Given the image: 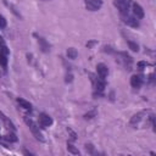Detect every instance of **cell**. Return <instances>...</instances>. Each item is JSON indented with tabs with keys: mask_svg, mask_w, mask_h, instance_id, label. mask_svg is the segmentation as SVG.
Returning a JSON list of instances; mask_svg holds the SVG:
<instances>
[{
	"mask_svg": "<svg viewBox=\"0 0 156 156\" xmlns=\"http://www.w3.org/2000/svg\"><path fill=\"white\" fill-rule=\"evenodd\" d=\"M95 44H98V41H96V40H90L89 43H87V46H88V49H91V48H93V45H95Z\"/></svg>",
	"mask_w": 156,
	"mask_h": 156,
	"instance_id": "cell-28",
	"label": "cell"
},
{
	"mask_svg": "<svg viewBox=\"0 0 156 156\" xmlns=\"http://www.w3.org/2000/svg\"><path fill=\"white\" fill-rule=\"evenodd\" d=\"M147 112H149V111H140V112L133 115V117H132L130 121H129V124H130L133 128H136V127L141 123V121L144 119V117L146 116Z\"/></svg>",
	"mask_w": 156,
	"mask_h": 156,
	"instance_id": "cell-2",
	"label": "cell"
},
{
	"mask_svg": "<svg viewBox=\"0 0 156 156\" xmlns=\"http://www.w3.org/2000/svg\"><path fill=\"white\" fill-rule=\"evenodd\" d=\"M0 118H1V121H2L4 124H5V127H6L9 130H12V132L16 130V127H15V124L12 123V121H11L4 112H1V111H0Z\"/></svg>",
	"mask_w": 156,
	"mask_h": 156,
	"instance_id": "cell-10",
	"label": "cell"
},
{
	"mask_svg": "<svg viewBox=\"0 0 156 156\" xmlns=\"http://www.w3.org/2000/svg\"><path fill=\"white\" fill-rule=\"evenodd\" d=\"M122 20H123V22H124L127 26H130V27H133V28H138V27H139V21H138V18L134 17V16L124 15V16H122Z\"/></svg>",
	"mask_w": 156,
	"mask_h": 156,
	"instance_id": "cell-7",
	"label": "cell"
},
{
	"mask_svg": "<svg viewBox=\"0 0 156 156\" xmlns=\"http://www.w3.org/2000/svg\"><path fill=\"white\" fill-rule=\"evenodd\" d=\"M2 139L6 140V141H10V143H16V141H17V136H16L15 132H12V130H11L10 133L5 134V135L2 136Z\"/></svg>",
	"mask_w": 156,
	"mask_h": 156,
	"instance_id": "cell-14",
	"label": "cell"
},
{
	"mask_svg": "<svg viewBox=\"0 0 156 156\" xmlns=\"http://www.w3.org/2000/svg\"><path fill=\"white\" fill-rule=\"evenodd\" d=\"M37 39H38V44H39V46H40V50H41L43 52H49L51 46H50V44L46 41V39L43 38V37H38V35H37Z\"/></svg>",
	"mask_w": 156,
	"mask_h": 156,
	"instance_id": "cell-11",
	"label": "cell"
},
{
	"mask_svg": "<svg viewBox=\"0 0 156 156\" xmlns=\"http://www.w3.org/2000/svg\"><path fill=\"white\" fill-rule=\"evenodd\" d=\"M9 49H7V45L5 44L4 39L0 38V55H5V56H9Z\"/></svg>",
	"mask_w": 156,
	"mask_h": 156,
	"instance_id": "cell-15",
	"label": "cell"
},
{
	"mask_svg": "<svg viewBox=\"0 0 156 156\" xmlns=\"http://www.w3.org/2000/svg\"><path fill=\"white\" fill-rule=\"evenodd\" d=\"M143 83H144L143 76H140V74H133V76L130 77V85H132V88H134V89H140L141 85H143Z\"/></svg>",
	"mask_w": 156,
	"mask_h": 156,
	"instance_id": "cell-6",
	"label": "cell"
},
{
	"mask_svg": "<svg viewBox=\"0 0 156 156\" xmlns=\"http://www.w3.org/2000/svg\"><path fill=\"white\" fill-rule=\"evenodd\" d=\"M126 41H127L128 48H129L132 51H139V45H138L135 41H133V40H130V39H127Z\"/></svg>",
	"mask_w": 156,
	"mask_h": 156,
	"instance_id": "cell-17",
	"label": "cell"
},
{
	"mask_svg": "<svg viewBox=\"0 0 156 156\" xmlns=\"http://www.w3.org/2000/svg\"><path fill=\"white\" fill-rule=\"evenodd\" d=\"M66 54H67V57L71 58V60H74L78 56V51L74 48H68L67 51H66Z\"/></svg>",
	"mask_w": 156,
	"mask_h": 156,
	"instance_id": "cell-16",
	"label": "cell"
},
{
	"mask_svg": "<svg viewBox=\"0 0 156 156\" xmlns=\"http://www.w3.org/2000/svg\"><path fill=\"white\" fill-rule=\"evenodd\" d=\"M67 150H68V152H71L73 155H79V150L72 143H67Z\"/></svg>",
	"mask_w": 156,
	"mask_h": 156,
	"instance_id": "cell-18",
	"label": "cell"
},
{
	"mask_svg": "<svg viewBox=\"0 0 156 156\" xmlns=\"http://www.w3.org/2000/svg\"><path fill=\"white\" fill-rule=\"evenodd\" d=\"M17 104L20 105V107H22L23 110H27V111H29V112L33 110L32 104H30L29 101H27V100L22 99V98H17Z\"/></svg>",
	"mask_w": 156,
	"mask_h": 156,
	"instance_id": "cell-12",
	"label": "cell"
},
{
	"mask_svg": "<svg viewBox=\"0 0 156 156\" xmlns=\"http://www.w3.org/2000/svg\"><path fill=\"white\" fill-rule=\"evenodd\" d=\"M23 154H24V155H33L32 152H29V151H27V150H23Z\"/></svg>",
	"mask_w": 156,
	"mask_h": 156,
	"instance_id": "cell-29",
	"label": "cell"
},
{
	"mask_svg": "<svg viewBox=\"0 0 156 156\" xmlns=\"http://www.w3.org/2000/svg\"><path fill=\"white\" fill-rule=\"evenodd\" d=\"M85 7L89 11H98L102 6V0H84Z\"/></svg>",
	"mask_w": 156,
	"mask_h": 156,
	"instance_id": "cell-4",
	"label": "cell"
},
{
	"mask_svg": "<svg viewBox=\"0 0 156 156\" xmlns=\"http://www.w3.org/2000/svg\"><path fill=\"white\" fill-rule=\"evenodd\" d=\"M132 9H133V15L134 17H136L138 20H143L145 16V12L143 10V7L138 4V2H133L132 4Z\"/></svg>",
	"mask_w": 156,
	"mask_h": 156,
	"instance_id": "cell-8",
	"label": "cell"
},
{
	"mask_svg": "<svg viewBox=\"0 0 156 156\" xmlns=\"http://www.w3.org/2000/svg\"><path fill=\"white\" fill-rule=\"evenodd\" d=\"M146 62L145 61H140V62H138V68L140 69V71H143L144 69V67H146Z\"/></svg>",
	"mask_w": 156,
	"mask_h": 156,
	"instance_id": "cell-26",
	"label": "cell"
},
{
	"mask_svg": "<svg viewBox=\"0 0 156 156\" xmlns=\"http://www.w3.org/2000/svg\"><path fill=\"white\" fill-rule=\"evenodd\" d=\"M72 80H73V74H72V73H67V74H66V79H65V82H66V83H71Z\"/></svg>",
	"mask_w": 156,
	"mask_h": 156,
	"instance_id": "cell-25",
	"label": "cell"
},
{
	"mask_svg": "<svg viewBox=\"0 0 156 156\" xmlns=\"http://www.w3.org/2000/svg\"><path fill=\"white\" fill-rule=\"evenodd\" d=\"M67 130H68V133H69V134H71V139H72V140H73V141H74V140H76V139H77V134H76V133H74V132H73V130H72V129H71V128H68V129H67Z\"/></svg>",
	"mask_w": 156,
	"mask_h": 156,
	"instance_id": "cell-27",
	"label": "cell"
},
{
	"mask_svg": "<svg viewBox=\"0 0 156 156\" xmlns=\"http://www.w3.org/2000/svg\"><path fill=\"white\" fill-rule=\"evenodd\" d=\"M115 5L118 9L119 13L122 16L128 15V10H129V2L127 0H115Z\"/></svg>",
	"mask_w": 156,
	"mask_h": 156,
	"instance_id": "cell-5",
	"label": "cell"
},
{
	"mask_svg": "<svg viewBox=\"0 0 156 156\" xmlns=\"http://www.w3.org/2000/svg\"><path fill=\"white\" fill-rule=\"evenodd\" d=\"M43 1H50V0H43Z\"/></svg>",
	"mask_w": 156,
	"mask_h": 156,
	"instance_id": "cell-30",
	"label": "cell"
},
{
	"mask_svg": "<svg viewBox=\"0 0 156 156\" xmlns=\"http://www.w3.org/2000/svg\"><path fill=\"white\" fill-rule=\"evenodd\" d=\"M24 122L27 123V126H28L29 130L32 132L33 136H34L37 140H39V141H44L43 134H41V132H40L39 127H38V124H37V123H35V122H34L32 118H29L28 116H24Z\"/></svg>",
	"mask_w": 156,
	"mask_h": 156,
	"instance_id": "cell-1",
	"label": "cell"
},
{
	"mask_svg": "<svg viewBox=\"0 0 156 156\" xmlns=\"http://www.w3.org/2000/svg\"><path fill=\"white\" fill-rule=\"evenodd\" d=\"M38 117H39V126H40L41 128H48V127H50V126L54 123L51 116H49V115L45 113V112H40Z\"/></svg>",
	"mask_w": 156,
	"mask_h": 156,
	"instance_id": "cell-3",
	"label": "cell"
},
{
	"mask_svg": "<svg viewBox=\"0 0 156 156\" xmlns=\"http://www.w3.org/2000/svg\"><path fill=\"white\" fill-rule=\"evenodd\" d=\"M102 51H104V52H108V54H115V52H116V51L112 49V46H110V45H105L104 49H102Z\"/></svg>",
	"mask_w": 156,
	"mask_h": 156,
	"instance_id": "cell-23",
	"label": "cell"
},
{
	"mask_svg": "<svg viewBox=\"0 0 156 156\" xmlns=\"http://www.w3.org/2000/svg\"><path fill=\"white\" fill-rule=\"evenodd\" d=\"M85 150H87V152H89L90 155H95L96 152H95V150H94V146H93V144H85Z\"/></svg>",
	"mask_w": 156,
	"mask_h": 156,
	"instance_id": "cell-21",
	"label": "cell"
},
{
	"mask_svg": "<svg viewBox=\"0 0 156 156\" xmlns=\"http://www.w3.org/2000/svg\"><path fill=\"white\" fill-rule=\"evenodd\" d=\"M121 56H122V60H123V62H124V66L127 67V69H130V67H132V62H133V60H132V57L127 54V52H124V51H122V52H118Z\"/></svg>",
	"mask_w": 156,
	"mask_h": 156,
	"instance_id": "cell-13",
	"label": "cell"
},
{
	"mask_svg": "<svg viewBox=\"0 0 156 156\" xmlns=\"http://www.w3.org/2000/svg\"><path fill=\"white\" fill-rule=\"evenodd\" d=\"M95 116H96V110L93 108L91 111H89V112H87V113L84 115V118H85V119H91V118L95 117Z\"/></svg>",
	"mask_w": 156,
	"mask_h": 156,
	"instance_id": "cell-20",
	"label": "cell"
},
{
	"mask_svg": "<svg viewBox=\"0 0 156 156\" xmlns=\"http://www.w3.org/2000/svg\"><path fill=\"white\" fill-rule=\"evenodd\" d=\"M5 4H6V5H7V6L10 7V9H11V11H12V12H13V13H15V15H16L17 17H21V15H20V12H17V10H16V7H15L13 5H11V4H9L7 1H5Z\"/></svg>",
	"mask_w": 156,
	"mask_h": 156,
	"instance_id": "cell-22",
	"label": "cell"
},
{
	"mask_svg": "<svg viewBox=\"0 0 156 156\" xmlns=\"http://www.w3.org/2000/svg\"><path fill=\"white\" fill-rule=\"evenodd\" d=\"M7 26V22H6V20H5V17L2 16V15H0V29L1 28H5Z\"/></svg>",
	"mask_w": 156,
	"mask_h": 156,
	"instance_id": "cell-24",
	"label": "cell"
},
{
	"mask_svg": "<svg viewBox=\"0 0 156 156\" xmlns=\"http://www.w3.org/2000/svg\"><path fill=\"white\" fill-rule=\"evenodd\" d=\"M96 73H98V77L106 79V77L108 74V67L105 63H102V62L101 63H98L96 65Z\"/></svg>",
	"mask_w": 156,
	"mask_h": 156,
	"instance_id": "cell-9",
	"label": "cell"
},
{
	"mask_svg": "<svg viewBox=\"0 0 156 156\" xmlns=\"http://www.w3.org/2000/svg\"><path fill=\"white\" fill-rule=\"evenodd\" d=\"M7 57H9V56L0 55V66H1L4 69H6V67H7Z\"/></svg>",
	"mask_w": 156,
	"mask_h": 156,
	"instance_id": "cell-19",
	"label": "cell"
}]
</instances>
